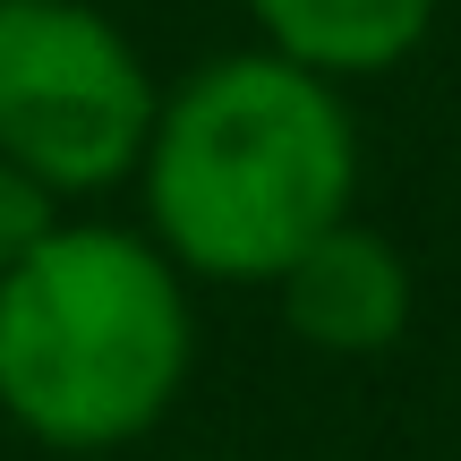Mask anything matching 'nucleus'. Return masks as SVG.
Listing matches in <instances>:
<instances>
[{
    "label": "nucleus",
    "mask_w": 461,
    "mask_h": 461,
    "mask_svg": "<svg viewBox=\"0 0 461 461\" xmlns=\"http://www.w3.org/2000/svg\"><path fill=\"white\" fill-rule=\"evenodd\" d=\"M188 291L154 240L51 222L0 274V411L60 453L146 436L188 384Z\"/></svg>",
    "instance_id": "f03ea898"
},
{
    "label": "nucleus",
    "mask_w": 461,
    "mask_h": 461,
    "mask_svg": "<svg viewBox=\"0 0 461 461\" xmlns=\"http://www.w3.org/2000/svg\"><path fill=\"white\" fill-rule=\"evenodd\" d=\"M60 222V205H51V188L34 180V171L0 163V274H9L26 248H43V230Z\"/></svg>",
    "instance_id": "423d86ee"
},
{
    "label": "nucleus",
    "mask_w": 461,
    "mask_h": 461,
    "mask_svg": "<svg viewBox=\"0 0 461 461\" xmlns=\"http://www.w3.org/2000/svg\"><path fill=\"white\" fill-rule=\"evenodd\" d=\"M265 51L316 68V77H376L411 60L436 26V0H248Z\"/></svg>",
    "instance_id": "39448f33"
},
{
    "label": "nucleus",
    "mask_w": 461,
    "mask_h": 461,
    "mask_svg": "<svg viewBox=\"0 0 461 461\" xmlns=\"http://www.w3.org/2000/svg\"><path fill=\"white\" fill-rule=\"evenodd\" d=\"M146 214L154 248L205 282H274L299 248L350 222L359 129L333 77L282 51L205 60L163 95L146 137Z\"/></svg>",
    "instance_id": "f257e3e1"
},
{
    "label": "nucleus",
    "mask_w": 461,
    "mask_h": 461,
    "mask_svg": "<svg viewBox=\"0 0 461 461\" xmlns=\"http://www.w3.org/2000/svg\"><path fill=\"white\" fill-rule=\"evenodd\" d=\"M282 316H291L299 342L316 350H384L411 325V265L393 240L359 222H333L316 248H299L282 265Z\"/></svg>",
    "instance_id": "20e7f679"
},
{
    "label": "nucleus",
    "mask_w": 461,
    "mask_h": 461,
    "mask_svg": "<svg viewBox=\"0 0 461 461\" xmlns=\"http://www.w3.org/2000/svg\"><path fill=\"white\" fill-rule=\"evenodd\" d=\"M146 60L86 0H0V163L51 197H95L146 163L154 137Z\"/></svg>",
    "instance_id": "7ed1b4c3"
}]
</instances>
